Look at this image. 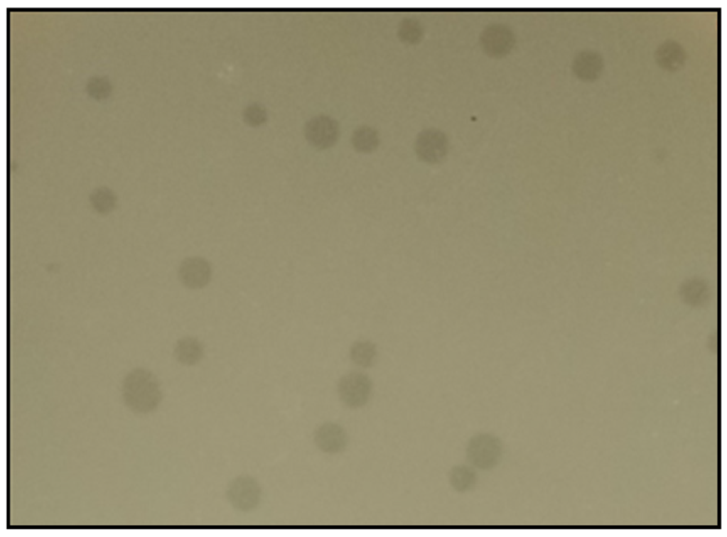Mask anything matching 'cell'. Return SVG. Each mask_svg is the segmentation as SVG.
<instances>
[{
  "label": "cell",
  "instance_id": "6da1fadb",
  "mask_svg": "<svg viewBox=\"0 0 727 537\" xmlns=\"http://www.w3.org/2000/svg\"><path fill=\"white\" fill-rule=\"evenodd\" d=\"M124 387L126 395L141 411H152L161 401L162 391L159 381L147 369L134 370L126 378Z\"/></svg>",
  "mask_w": 727,
  "mask_h": 537
},
{
  "label": "cell",
  "instance_id": "7a4b0ae2",
  "mask_svg": "<svg viewBox=\"0 0 727 537\" xmlns=\"http://www.w3.org/2000/svg\"><path fill=\"white\" fill-rule=\"evenodd\" d=\"M262 492L259 482L252 476L240 474L232 478L225 489V498L236 511L249 512L259 505Z\"/></svg>",
  "mask_w": 727,
  "mask_h": 537
},
{
  "label": "cell",
  "instance_id": "3957f363",
  "mask_svg": "<svg viewBox=\"0 0 727 537\" xmlns=\"http://www.w3.org/2000/svg\"><path fill=\"white\" fill-rule=\"evenodd\" d=\"M479 45L483 53L492 59L510 55L516 45V36L511 27L502 23L485 26L479 36Z\"/></svg>",
  "mask_w": 727,
  "mask_h": 537
},
{
  "label": "cell",
  "instance_id": "277c9868",
  "mask_svg": "<svg viewBox=\"0 0 727 537\" xmlns=\"http://www.w3.org/2000/svg\"><path fill=\"white\" fill-rule=\"evenodd\" d=\"M372 391L370 378L365 373L352 371L342 376L337 385L340 401L350 408L364 406L370 400Z\"/></svg>",
  "mask_w": 727,
  "mask_h": 537
},
{
  "label": "cell",
  "instance_id": "5b68a950",
  "mask_svg": "<svg viewBox=\"0 0 727 537\" xmlns=\"http://www.w3.org/2000/svg\"><path fill=\"white\" fill-rule=\"evenodd\" d=\"M502 455L500 440L490 434H478L470 438L467 448L466 457L473 467L488 470L495 466Z\"/></svg>",
  "mask_w": 727,
  "mask_h": 537
},
{
  "label": "cell",
  "instance_id": "8992f818",
  "mask_svg": "<svg viewBox=\"0 0 727 537\" xmlns=\"http://www.w3.org/2000/svg\"><path fill=\"white\" fill-rule=\"evenodd\" d=\"M414 147L420 161L429 164H436L443 161L447 156L449 142L443 131L430 127L419 132Z\"/></svg>",
  "mask_w": 727,
  "mask_h": 537
},
{
  "label": "cell",
  "instance_id": "52a82bcc",
  "mask_svg": "<svg viewBox=\"0 0 727 537\" xmlns=\"http://www.w3.org/2000/svg\"><path fill=\"white\" fill-rule=\"evenodd\" d=\"M340 131L338 121L323 114L311 117L304 126L306 141L318 150H326L333 147L339 139Z\"/></svg>",
  "mask_w": 727,
  "mask_h": 537
},
{
  "label": "cell",
  "instance_id": "ba28073f",
  "mask_svg": "<svg viewBox=\"0 0 727 537\" xmlns=\"http://www.w3.org/2000/svg\"><path fill=\"white\" fill-rule=\"evenodd\" d=\"M313 440L316 448L326 454H338L345 450L348 435L345 428L335 422H324L314 430Z\"/></svg>",
  "mask_w": 727,
  "mask_h": 537
},
{
  "label": "cell",
  "instance_id": "9c48e42d",
  "mask_svg": "<svg viewBox=\"0 0 727 537\" xmlns=\"http://www.w3.org/2000/svg\"><path fill=\"white\" fill-rule=\"evenodd\" d=\"M212 273L209 261L200 256L185 259L178 268V278L181 283L193 290L205 287L211 280Z\"/></svg>",
  "mask_w": 727,
  "mask_h": 537
},
{
  "label": "cell",
  "instance_id": "30bf717a",
  "mask_svg": "<svg viewBox=\"0 0 727 537\" xmlns=\"http://www.w3.org/2000/svg\"><path fill=\"white\" fill-rule=\"evenodd\" d=\"M204 346L198 338L190 336L178 339L173 348V355L181 364L193 366L203 358Z\"/></svg>",
  "mask_w": 727,
  "mask_h": 537
},
{
  "label": "cell",
  "instance_id": "8fae6325",
  "mask_svg": "<svg viewBox=\"0 0 727 537\" xmlns=\"http://www.w3.org/2000/svg\"><path fill=\"white\" fill-rule=\"evenodd\" d=\"M602 67L601 60L592 52L582 51L578 53L572 62V71L576 77L582 80H592L598 75Z\"/></svg>",
  "mask_w": 727,
  "mask_h": 537
},
{
  "label": "cell",
  "instance_id": "7c38bea8",
  "mask_svg": "<svg viewBox=\"0 0 727 537\" xmlns=\"http://www.w3.org/2000/svg\"><path fill=\"white\" fill-rule=\"evenodd\" d=\"M353 148L361 153L375 151L379 144L378 131L372 126L362 124L356 127L351 135Z\"/></svg>",
  "mask_w": 727,
  "mask_h": 537
},
{
  "label": "cell",
  "instance_id": "4fadbf2b",
  "mask_svg": "<svg viewBox=\"0 0 727 537\" xmlns=\"http://www.w3.org/2000/svg\"><path fill=\"white\" fill-rule=\"evenodd\" d=\"M397 35L402 43L407 45H416L421 43L424 37V28L419 19L412 16H406L399 21Z\"/></svg>",
  "mask_w": 727,
  "mask_h": 537
},
{
  "label": "cell",
  "instance_id": "5bb4252c",
  "mask_svg": "<svg viewBox=\"0 0 727 537\" xmlns=\"http://www.w3.org/2000/svg\"><path fill=\"white\" fill-rule=\"evenodd\" d=\"M377 355V349L372 342L360 340L352 344L350 349L351 360L356 365L366 368L373 364Z\"/></svg>",
  "mask_w": 727,
  "mask_h": 537
},
{
  "label": "cell",
  "instance_id": "9a60e30c",
  "mask_svg": "<svg viewBox=\"0 0 727 537\" xmlns=\"http://www.w3.org/2000/svg\"><path fill=\"white\" fill-rule=\"evenodd\" d=\"M657 54L659 65L668 70H676L684 63V52L676 43L665 44Z\"/></svg>",
  "mask_w": 727,
  "mask_h": 537
},
{
  "label": "cell",
  "instance_id": "2e32d148",
  "mask_svg": "<svg viewBox=\"0 0 727 537\" xmlns=\"http://www.w3.org/2000/svg\"><path fill=\"white\" fill-rule=\"evenodd\" d=\"M474 471L468 466L458 465L453 467L449 475L451 485L457 491L469 489L475 482Z\"/></svg>",
  "mask_w": 727,
  "mask_h": 537
}]
</instances>
